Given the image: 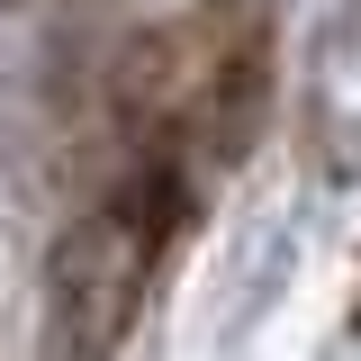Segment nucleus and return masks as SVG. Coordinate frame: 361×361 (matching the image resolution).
I'll use <instances>...</instances> for the list:
<instances>
[{
    "mask_svg": "<svg viewBox=\"0 0 361 361\" xmlns=\"http://www.w3.org/2000/svg\"><path fill=\"white\" fill-rule=\"evenodd\" d=\"M154 208L145 190L127 199H99L63 244H54V271H45V343L54 361H99L127 316L145 307V271H154Z\"/></svg>",
    "mask_w": 361,
    "mask_h": 361,
    "instance_id": "nucleus-1",
    "label": "nucleus"
}]
</instances>
